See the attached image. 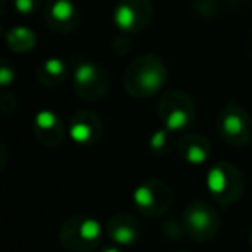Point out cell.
<instances>
[{
  "instance_id": "cell-1",
  "label": "cell",
  "mask_w": 252,
  "mask_h": 252,
  "mask_svg": "<svg viewBox=\"0 0 252 252\" xmlns=\"http://www.w3.org/2000/svg\"><path fill=\"white\" fill-rule=\"evenodd\" d=\"M166 80L168 67L161 57L156 54H142L128 64L123 74V87L130 97L149 98L164 88Z\"/></svg>"
},
{
  "instance_id": "cell-2",
  "label": "cell",
  "mask_w": 252,
  "mask_h": 252,
  "mask_svg": "<svg viewBox=\"0 0 252 252\" xmlns=\"http://www.w3.org/2000/svg\"><path fill=\"white\" fill-rule=\"evenodd\" d=\"M206 187L211 197L221 206H230L242 197L245 180L242 171L230 161H220L209 168L206 175Z\"/></svg>"
},
{
  "instance_id": "cell-3",
  "label": "cell",
  "mask_w": 252,
  "mask_h": 252,
  "mask_svg": "<svg viewBox=\"0 0 252 252\" xmlns=\"http://www.w3.org/2000/svg\"><path fill=\"white\" fill-rule=\"evenodd\" d=\"M216 131L226 144L245 147L252 142V114L237 102H228L216 116Z\"/></svg>"
},
{
  "instance_id": "cell-4",
  "label": "cell",
  "mask_w": 252,
  "mask_h": 252,
  "mask_svg": "<svg viewBox=\"0 0 252 252\" xmlns=\"http://www.w3.org/2000/svg\"><path fill=\"white\" fill-rule=\"evenodd\" d=\"M158 114L164 128L169 131L187 130L197 118V107L193 98L187 92L168 90L162 92L158 102Z\"/></svg>"
},
{
  "instance_id": "cell-5",
  "label": "cell",
  "mask_w": 252,
  "mask_h": 252,
  "mask_svg": "<svg viewBox=\"0 0 252 252\" xmlns=\"http://www.w3.org/2000/svg\"><path fill=\"white\" fill-rule=\"evenodd\" d=\"M73 87L78 98L95 104L109 94L111 76L100 64L94 61H81L73 69Z\"/></svg>"
},
{
  "instance_id": "cell-6",
  "label": "cell",
  "mask_w": 252,
  "mask_h": 252,
  "mask_svg": "<svg viewBox=\"0 0 252 252\" xmlns=\"http://www.w3.org/2000/svg\"><path fill=\"white\" fill-rule=\"evenodd\" d=\"M102 226L97 220L88 216H71L59 230L61 244L73 252H90L98 245Z\"/></svg>"
},
{
  "instance_id": "cell-7",
  "label": "cell",
  "mask_w": 252,
  "mask_h": 252,
  "mask_svg": "<svg viewBox=\"0 0 252 252\" xmlns=\"http://www.w3.org/2000/svg\"><path fill=\"white\" fill-rule=\"evenodd\" d=\"M182 224L190 238L197 242H209L220 231V216L206 200H193L183 211Z\"/></svg>"
},
{
  "instance_id": "cell-8",
  "label": "cell",
  "mask_w": 252,
  "mask_h": 252,
  "mask_svg": "<svg viewBox=\"0 0 252 252\" xmlns=\"http://www.w3.org/2000/svg\"><path fill=\"white\" fill-rule=\"evenodd\" d=\"M133 202L144 216H161L173 204V190L164 180H145L135 189Z\"/></svg>"
},
{
  "instance_id": "cell-9",
  "label": "cell",
  "mask_w": 252,
  "mask_h": 252,
  "mask_svg": "<svg viewBox=\"0 0 252 252\" xmlns=\"http://www.w3.org/2000/svg\"><path fill=\"white\" fill-rule=\"evenodd\" d=\"M154 5L151 0H119L112 12V21L123 33H138L152 21Z\"/></svg>"
},
{
  "instance_id": "cell-10",
  "label": "cell",
  "mask_w": 252,
  "mask_h": 252,
  "mask_svg": "<svg viewBox=\"0 0 252 252\" xmlns=\"http://www.w3.org/2000/svg\"><path fill=\"white\" fill-rule=\"evenodd\" d=\"M43 21L50 32L67 35L78 28L80 11L74 0H47L43 7Z\"/></svg>"
},
{
  "instance_id": "cell-11",
  "label": "cell",
  "mask_w": 252,
  "mask_h": 252,
  "mask_svg": "<svg viewBox=\"0 0 252 252\" xmlns=\"http://www.w3.org/2000/svg\"><path fill=\"white\" fill-rule=\"evenodd\" d=\"M67 133H69V138L74 144L90 147L102 138L104 123H102L100 116L97 112L88 111V109H80L69 118Z\"/></svg>"
},
{
  "instance_id": "cell-12",
  "label": "cell",
  "mask_w": 252,
  "mask_h": 252,
  "mask_svg": "<svg viewBox=\"0 0 252 252\" xmlns=\"http://www.w3.org/2000/svg\"><path fill=\"white\" fill-rule=\"evenodd\" d=\"M33 133L40 144L52 149L64 142L67 126L64 125L57 112L50 111V109H42L36 112L35 119H33Z\"/></svg>"
},
{
  "instance_id": "cell-13",
  "label": "cell",
  "mask_w": 252,
  "mask_h": 252,
  "mask_svg": "<svg viewBox=\"0 0 252 252\" xmlns=\"http://www.w3.org/2000/svg\"><path fill=\"white\" fill-rule=\"evenodd\" d=\"M178 154L187 164L192 166H202L209 161L211 158V142L200 133H189L183 135L178 142Z\"/></svg>"
},
{
  "instance_id": "cell-14",
  "label": "cell",
  "mask_w": 252,
  "mask_h": 252,
  "mask_svg": "<svg viewBox=\"0 0 252 252\" xmlns=\"http://www.w3.org/2000/svg\"><path fill=\"white\" fill-rule=\"evenodd\" d=\"M105 231L118 245H131L140 237V224L131 214L118 213L109 218Z\"/></svg>"
},
{
  "instance_id": "cell-15",
  "label": "cell",
  "mask_w": 252,
  "mask_h": 252,
  "mask_svg": "<svg viewBox=\"0 0 252 252\" xmlns=\"http://www.w3.org/2000/svg\"><path fill=\"white\" fill-rule=\"evenodd\" d=\"M69 76V66L61 57H49L36 69V78L47 88H57L66 83Z\"/></svg>"
},
{
  "instance_id": "cell-16",
  "label": "cell",
  "mask_w": 252,
  "mask_h": 252,
  "mask_svg": "<svg viewBox=\"0 0 252 252\" xmlns=\"http://www.w3.org/2000/svg\"><path fill=\"white\" fill-rule=\"evenodd\" d=\"M5 42H7L9 50L16 54H26L35 49L36 35L28 26H14L5 33Z\"/></svg>"
},
{
  "instance_id": "cell-17",
  "label": "cell",
  "mask_w": 252,
  "mask_h": 252,
  "mask_svg": "<svg viewBox=\"0 0 252 252\" xmlns=\"http://www.w3.org/2000/svg\"><path fill=\"white\" fill-rule=\"evenodd\" d=\"M175 147V133L169 131L168 128H161V130H156L154 133L149 138V149L154 156H168L169 152Z\"/></svg>"
},
{
  "instance_id": "cell-18",
  "label": "cell",
  "mask_w": 252,
  "mask_h": 252,
  "mask_svg": "<svg viewBox=\"0 0 252 252\" xmlns=\"http://www.w3.org/2000/svg\"><path fill=\"white\" fill-rule=\"evenodd\" d=\"M12 7L21 16H33L45 5H43V0H14Z\"/></svg>"
},
{
  "instance_id": "cell-19",
  "label": "cell",
  "mask_w": 252,
  "mask_h": 252,
  "mask_svg": "<svg viewBox=\"0 0 252 252\" xmlns=\"http://www.w3.org/2000/svg\"><path fill=\"white\" fill-rule=\"evenodd\" d=\"M14 78H16L14 67L11 66V63L7 59H2V63H0V85L7 87V85H11L14 81Z\"/></svg>"
},
{
  "instance_id": "cell-20",
  "label": "cell",
  "mask_w": 252,
  "mask_h": 252,
  "mask_svg": "<svg viewBox=\"0 0 252 252\" xmlns=\"http://www.w3.org/2000/svg\"><path fill=\"white\" fill-rule=\"evenodd\" d=\"M102 252H121V251H119V249H116V247H105Z\"/></svg>"
},
{
  "instance_id": "cell-21",
  "label": "cell",
  "mask_w": 252,
  "mask_h": 252,
  "mask_svg": "<svg viewBox=\"0 0 252 252\" xmlns=\"http://www.w3.org/2000/svg\"><path fill=\"white\" fill-rule=\"evenodd\" d=\"M251 244H252V231H251Z\"/></svg>"
}]
</instances>
